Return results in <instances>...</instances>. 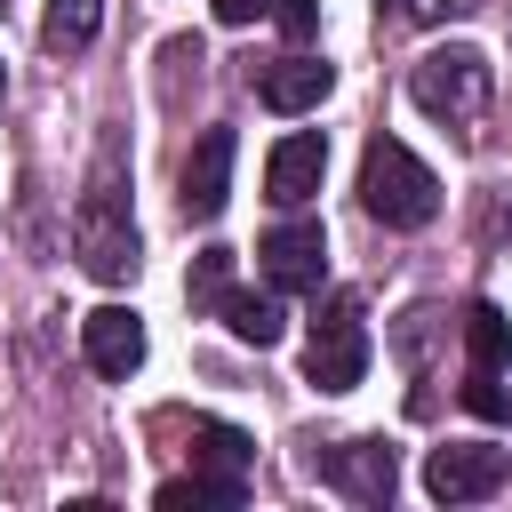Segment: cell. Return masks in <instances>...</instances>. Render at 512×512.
<instances>
[{"label":"cell","instance_id":"19","mask_svg":"<svg viewBox=\"0 0 512 512\" xmlns=\"http://www.w3.org/2000/svg\"><path fill=\"white\" fill-rule=\"evenodd\" d=\"M272 16H280V32H288L296 48L320 32V0H272Z\"/></svg>","mask_w":512,"mask_h":512},{"label":"cell","instance_id":"14","mask_svg":"<svg viewBox=\"0 0 512 512\" xmlns=\"http://www.w3.org/2000/svg\"><path fill=\"white\" fill-rule=\"evenodd\" d=\"M464 352H472V368H504L512 376V320L496 304H464Z\"/></svg>","mask_w":512,"mask_h":512},{"label":"cell","instance_id":"11","mask_svg":"<svg viewBox=\"0 0 512 512\" xmlns=\"http://www.w3.org/2000/svg\"><path fill=\"white\" fill-rule=\"evenodd\" d=\"M320 176H328V136H312V128L280 136L272 160H264V192H272L280 208H304V200L320 192Z\"/></svg>","mask_w":512,"mask_h":512},{"label":"cell","instance_id":"1","mask_svg":"<svg viewBox=\"0 0 512 512\" xmlns=\"http://www.w3.org/2000/svg\"><path fill=\"white\" fill-rule=\"evenodd\" d=\"M72 256L88 280L120 288L136 280V216H128V168H120V144L96 152L88 184H80V208H72Z\"/></svg>","mask_w":512,"mask_h":512},{"label":"cell","instance_id":"17","mask_svg":"<svg viewBox=\"0 0 512 512\" xmlns=\"http://www.w3.org/2000/svg\"><path fill=\"white\" fill-rule=\"evenodd\" d=\"M184 296H192V312H216V304L232 296V248H200V256H192Z\"/></svg>","mask_w":512,"mask_h":512},{"label":"cell","instance_id":"10","mask_svg":"<svg viewBox=\"0 0 512 512\" xmlns=\"http://www.w3.org/2000/svg\"><path fill=\"white\" fill-rule=\"evenodd\" d=\"M80 352H88L96 376H136V368H144V320H136L128 304H96V312L80 320Z\"/></svg>","mask_w":512,"mask_h":512},{"label":"cell","instance_id":"20","mask_svg":"<svg viewBox=\"0 0 512 512\" xmlns=\"http://www.w3.org/2000/svg\"><path fill=\"white\" fill-rule=\"evenodd\" d=\"M480 0H400V16H416V24H448V16H472Z\"/></svg>","mask_w":512,"mask_h":512},{"label":"cell","instance_id":"22","mask_svg":"<svg viewBox=\"0 0 512 512\" xmlns=\"http://www.w3.org/2000/svg\"><path fill=\"white\" fill-rule=\"evenodd\" d=\"M0 96H8V72H0Z\"/></svg>","mask_w":512,"mask_h":512},{"label":"cell","instance_id":"3","mask_svg":"<svg viewBox=\"0 0 512 512\" xmlns=\"http://www.w3.org/2000/svg\"><path fill=\"white\" fill-rule=\"evenodd\" d=\"M360 208L376 224H392V232H416V224L440 216V176L400 136H368V152H360Z\"/></svg>","mask_w":512,"mask_h":512},{"label":"cell","instance_id":"12","mask_svg":"<svg viewBox=\"0 0 512 512\" xmlns=\"http://www.w3.org/2000/svg\"><path fill=\"white\" fill-rule=\"evenodd\" d=\"M336 88V64H320V56H280V64H264V80H256V96L272 104V112H312L320 96Z\"/></svg>","mask_w":512,"mask_h":512},{"label":"cell","instance_id":"6","mask_svg":"<svg viewBox=\"0 0 512 512\" xmlns=\"http://www.w3.org/2000/svg\"><path fill=\"white\" fill-rule=\"evenodd\" d=\"M248 472H256V440H248L240 424H216V416H200V424H192V480H208L216 512L248 504Z\"/></svg>","mask_w":512,"mask_h":512},{"label":"cell","instance_id":"4","mask_svg":"<svg viewBox=\"0 0 512 512\" xmlns=\"http://www.w3.org/2000/svg\"><path fill=\"white\" fill-rule=\"evenodd\" d=\"M368 376V312L352 288H336L320 312H312V336H304V384L312 392H352Z\"/></svg>","mask_w":512,"mask_h":512},{"label":"cell","instance_id":"21","mask_svg":"<svg viewBox=\"0 0 512 512\" xmlns=\"http://www.w3.org/2000/svg\"><path fill=\"white\" fill-rule=\"evenodd\" d=\"M272 0H216V24H256Z\"/></svg>","mask_w":512,"mask_h":512},{"label":"cell","instance_id":"18","mask_svg":"<svg viewBox=\"0 0 512 512\" xmlns=\"http://www.w3.org/2000/svg\"><path fill=\"white\" fill-rule=\"evenodd\" d=\"M160 512H216V496H208V480H160V496H152Z\"/></svg>","mask_w":512,"mask_h":512},{"label":"cell","instance_id":"5","mask_svg":"<svg viewBox=\"0 0 512 512\" xmlns=\"http://www.w3.org/2000/svg\"><path fill=\"white\" fill-rule=\"evenodd\" d=\"M312 472H320V488H336L344 504H392V488H400V448H392V440H336V448H312Z\"/></svg>","mask_w":512,"mask_h":512},{"label":"cell","instance_id":"13","mask_svg":"<svg viewBox=\"0 0 512 512\" xmlns=\"http://www.w3.org/2000/svg\"><path fill=\"white\" fill-rule=\"evenodd\" d=\"M216 312H224V328H232L240 344H256V352H272V344L288 336V312H280V296H248V288H232Z\"/></svg>","mask_w":512,"mask_h":512},{"label":"cell","instance_id":"9","mask_svg":"<svg viewBox=\"0 0 512 512\" xmlns=\"http://www.w3.org/2000/svg\"><path fill=\"white\" fill-rule=\"evenodd\" d=\"M232 160H240V136H232V128H208V136L192 144L184 184H176V208H184L192 224H216V216H224V200H232Z\"/></svg>","mask_w":512,"mask_h":512},{"label":"cell","instance_id":"16","mask_svg":"<svg viewBox=\"0 0 512 512\" xmlns=\"http://www.w3.org/2000/svg\"><path fill=\"white\" fill-rule=\"evenodd\" d=\"M456 400H464L480 424H512V384H504V368H464Z\"/></svg>","mask_w":512,"mask_h":512},{"label":"cell","instance_id":"23","mask_svg":"<svg viewBox=\"0 0 512 512\" xmlns=\"http://www.w3.org/2000/svg\"><path fill=\"white\" fill-rule=\"evenodd\" d=\"M0 8H8V0H0Z\"/></svg>","mask_w":512,"mask_h":512},{"label":"cell","instance_id":"2","mask_svg":"<svg viewBox=\"0 0 512 512\" xmlns=\"http://www.w3.org/2000/svg\"><path fill=\"white\" fill-rule=\"evenodd\" d=\"M408 96H416V112H424V120H440V128H456V136H472V120H480V112H488V96H496V64H488L472 40H448V48L416 56Z\"/></svg>","mask_w":512,"mask_h":512},{"label":"cell","instance_id":"7","mask_svg":"<svg viewBox=\"0 0 512 512\" xmlns=\"http://www.w3.org/2000/svg\"><path fill=\"white\" fill-rule=\"evenodd\" d=\"M504 472H512V456L488 448V440H448V448L424 456V488H432V504H480V496L504 488Z\"/></svg>","mask_w":512,"mask_h":512},{"label":"cell","instance_id":"8","mask_svg":"<svg viewBox=\"0 0 512 512\" xmlns=\"http://www.w3.org/2000/svg\"><path fill=\"white\" fill-rule=\"evenodd\" d=\"M256 256H264V280H272V288L320 296V280H328V232H320V224H304V216L272 224V232L256 240Z\"/></svg>","mask_w":512,"mask_h":512},{"label":"cell","instance_id":"15","mask_svg":"<svg viewBox=\"0 0 512 512\" xmlns=\"http://www.w3.org/2000/svg\"><path fill=\"white\" fill-rule=\"evenodd\" d=\"M96 24H104V0H48V16H40V40H48L56 56H80V48L96 40Z\"/></svg>","mask_w":512,"mask_h":512}]
</instances>
